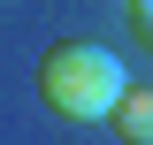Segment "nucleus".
I'll return each mask as SVG.
<instances>
[{
    "label": "nucleus",
    "mask_w": 153,
    "mask_h": 145,
    "mask_svg": "<svg viewBox=\"0 0 153 145\" xmlns=\"http://www.w3.org/2000/svg\"><path fill=\"white\" fill-rule=\"evenodd\" d=\"M123 92H130V69H123V54L100 46V38H61V46H46V61H38V99H46L61 122H107Z\"/></svg>",
    "instance_id": "1"
},
{
    "label": "nucleus",
    "mask_w": 153,
    "mask_h": 145,
    "mask_svg": "<svg viewBox=\"0 0 153 145\" xmlns=\"http://www.w3.org/2000/svg\"><path fill=\"white\" fill-rule=\"evenodd\" d=\"M107 130L123 145H153V84H130V92H123L115 115H107Z\"/></svg>",
    "instance_id": "2"
},
{
    "label": "nucleus",
    "mask_w": 153,
    "mask_h": 145,
    "mask_svg": "<svg viewBox=\"0 0 153 145\" xmlns=\"http://www.w3.org/2000/svg\"><path fill=\"white\" fill-rule=\"evenodd\" d=\"M130 16H138V31H146V46H153V0H130Z\"/></svg>",
    "instance_id": "3"
}]
</instances>
